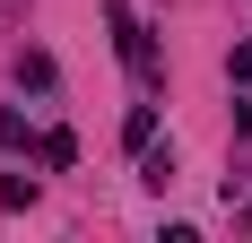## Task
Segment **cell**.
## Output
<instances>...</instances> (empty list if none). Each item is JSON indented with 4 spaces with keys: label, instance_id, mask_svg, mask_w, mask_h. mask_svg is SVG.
Returning <instances> with one entry per match:
<instances>
[{
    "label": "cell",
    "instance_id": "8992f818",
    "mask_svg": "<svg viewBox=\"0 0 252 243\" xmlns=\"http://www.w3.org/2000/svg\"><path fill=\"white\" fill-rule=\"evenodd\" d=\"M226 78H244V87H252V35H244V44L226 52Z\"/></svg>",
    "mask_w": 252,
    "mask_h": 243
},
{
    "label": "cell",
    "instance_id": "7a4b0ae2",
    "mask_svg": "<svg viewBox=\"0 0 252 243\" xmlns=\"http://www.w3.org/2000/svg\"><path fill=\"white\" fill-rule=\"evenodd\" d=\"M139 182H148V191H165V182H174V148H157V139H148V165H139Z\"/></svg>",
    "mask_w": 252,
    "mask_h": 243
},
{
    "label": "cell",
    "instance_id": "52a82bcc",
    "mask_svg": "<svg viewBox=\"0 0 252 243\" xmlns=\"http://www.w3.org/2000/svg\"><path fill=\"white\" fill-rule=\"evenodd\" d=\"M244 226H252V209H244Z\"/></svg>",
    "mask_w": 252,
    "mask_h": 243
},
{
    "label": "cell",
    "instance_id": "6da1fadb",
    "mask_svg": "<svg viewBox=\"0 0 252 243\" xmlns=\"http://www.w3.org/2000/svg\"><path fill=\"white\" fill-rule=\"evenodd\" d=\"M104 18H113V44H122V61L139 78H157V44H148V26H139V9L130 0H104Z\"/></svg>",
    "mask_w": 252,
    "mask_h": 243
},
{
    "label": "cell",
    "instance_id": "5b68a950",
    "mask_svg": "<svg viewBox=\"0 0 252 243\" xmlns=\"http://www.w3.org/2000/svg\"><path fill=\"white\" fill-rule=\"evenodd\" d=\"M0 148H26V113L18 104H0Z\"/></svg>",
    "mask_w": 252,
    "mask_h": 243
},
{
    "label": "cell",
    "instance_id": "3957f363",
    "mask_svg": "<svg viewBox=\"0 0 252 243\" xmlns=\"http://www.w3.org/2000/svg\"><path fill=\"white\" fill-rule=\"evenodd\" d=\"M18 78H26V87H52L61 70H52V52H18Z\"/></svg>",
    "mask_w": 252,
    "mask_h": 243
},
{
    "label": "cell",
    "instance_id": "277c9868",
    "mask_svg": "<svg viewBox=\"0 0 252 243\" xmlns=\"http://www.w3.org/2000/svg\"><path fill=\"white\" fill-rule=\"evenodd\" d=\"M44 165H52V174L78 165V139H70V130H44Z\"/></svg>",
    "mask_w": 252,
    "mask_h": 243
}]
</instances>
